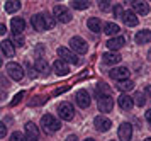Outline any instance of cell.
<instances>
[{
	"label": "cell",
	"instance_id": "17",
	"mask_svg": "<svg viewBox=\"0 0 151 141\" xmlns=\"http://www.w3.org/2000/svg\"><path fill=\"white\" fill-rule=\"evenodd\" d=\"M132 4V9H134V12L136 14H141V15H146V14L150 12V4L148 2H131Z\"/></svg>",
	"mask_w": 151,
	"mask_h": 141
},
{
	"label": "cell",
	"instance_id": "37",
	"mask_svg": "<svg viewBox=\"0 0 151 141\" xmlns=\"http://www.w3.org/2000/svg\"><path fill=\"white\" fill-rule=\"evenodd\" d=\"M146 119H148V122L151 124V109L148 111V112H146Z\"/></svg>",
	"mask_w": 151,
	"mask_h": 141
},
{
	"label": "cell",
	"instance_id": "36",
	"mask_svg": "<svg viewBox=\"0 0 151 141\" xmlns=\"http://www.w3.org/2000/svg\"><path fill=\"white\" fill-rule=\"evenodd\" d=\"M66 141H78V138H76L75 134H70L68 138H66Z\"/></svg>",
	"mask_w": 151,
	"mask_h": 141
},
{
	"label": "cell",
	"instance_id": "5",
	"mask_svg": "<svg viewBox=\"0 0 151 141\" xmlns=\"http://www.w3.org/2000/svg\"><path fill=\"white\" fill-rule=\"evenodd\" d=\"M5 70H7L9 77H10L12 80L19 82V80H22V78H24V70H22V67L19 65V63H7Z\"/></svg>",
	"mask_w": 151,
	"mask_h": 141
},
{
	"label": "cell",
	"instance_id": "40",
	"mask_svg": "<svg viewBox=\"0 0 151 141\" xmlns=\"http://www.w3.org/2000/svg\"><path fill=\"white\" fill-rule=\"evenodd\" d=\"M144 141H151V138H146V140H144Z\"/></svg>",
	"mask_w": 151,
	"mask_h": 141
},
{
	"label": "cell",
	"instance_id": "11",
	"mask_svg": "<svg viewBox=\"0 0 151 141\" xmlns=\"http://www.w3.org/2000/svg\"><path fill=\"white\" fill-rule=\"evenodd\" d=\"M93 124H95V129H97V131H100V133L109 131L110 126H112L110 119H109V117H105V116H97L95 121H93Z\"/></svg>",
	"mask_w": 151,
	"mask_h": 141
},
{
	"label": "cell",
	"instance_id": "13",
	"mask_svg": "<svg viewBox=\"0 0 151 141\" xmlns=\"http://www.w3.org/2000/svg\"><path fill=\"white\" fill-rule=\"evenodd\" d=\"M24 131H26L27 141H36L37 138H39V129H37V126H36L34 122H26Z\"/></svg>",
	"mask_w": 151,
	"mask_h": 141
},
{
	"label": "cell",
	"instance_id": "3",
	"mask_svg": "<svg viewBox=\"0 0 151 141\" xmlns=\"http://www.w3.org/2000/svg\"><path fill=\"white\" fill-rule=\"evenodd\" d=\"M58 54H60V58H61L63 61H66V63H71V65H78V63H80V58H78V54H76L73 49L58 48Z\"/></svg>",
	"mask_w": 151,
	"mask_h": 141
},
{
	"label": "cell",
	"instance_id": "6",
	"mask_svg": "<svg viewBox=\"0 0 151 141\" xmlns=\"http://www.w3.org/2000/svg\"><path fill=\"white\" fill-rule=\"evenodd\" d=\"M58 116L61 117L63 121H71L73 116H75V109H73V106L70 102H63L58 107Z\"/></svg>",
	"mask_w": 151,
	"mask_h": 141
},
{
	"label": "cell",
	"instance_id": "10",
	"mask_svg": "<svg viewBox=\"0 0 151 141\" xmlns=\"http://www.w3.org/2000/svg\"><path fill=\"white\" fill-rule=\"evenodd\" d=\"M75 101H76V104H78V107H82V109H87L92 104V101H90V95H88V92L87 90H78L76 92V95H75Z\"/></svg>",
	"mask_w": 151,
	"mask_h": 141
},
{
	"label": "cell",
	"instance_id": "31",
	"mask_svg": "<svg viewBox=\"0 0 151 141\" xmlns=\"http://www.w3.org/2000/svg\"><path fill=\"white\" fill-rule=\"evenodd\" d=\"M10 141H27V138H26V134H22V133H12Z\"/></svg>",
	"mask_w": 151,
	"mask_h": 141
},
{
	"label": "cell",
	"instance_id": "35",
	"mask_svg": "<svg viewBox=\"0 0 151 141\" xmlns=\"http://www.w3.org/2000/svg\"><path fill=\"white\" fill-rule=\"evenodd\" d=\"M7 134V129H5V124H0V138H5Z\"/></svg>",
	"mask_w": 151,
	"mask_h": 141
},
{
	"label": "cell",
	"instance_id": "21",
	"mask_svg": "<svg viewBox=\"0 0 151 141\" xmlns=\"http://www.w3.org/2000/svg\"><path fill=\"white\" fill-rule=\"evenodd\" d=\"M87 26H88V29L92 33H95V34L102 31V22H100V19H97V17H90L88 22H87Z\"/></svg>",
	"mask_w": 151,
	"mask_h": 141
},
{
	"label": "cell",
	"instance_id": "38",
	"mask_svg": "<svg viewBox=\"0 0 151 141\" xmlns=\"http://www.w3.org/2000/svg\"><path fill=\"white\" fill-rule=\"evenodd\" d=\"M7 31H5V26L4 24H0V34H5Z\"/></svg>",
	"mask_w": 151,
	"mask_h": 141
},
{
	"label": "cell",
	"instance_id": "41",
	"mask_svg": "<svg viewBox=\"0 0 151 141\" xmlns=\"http://www.w3.org/2000/svg\"><path fill=\"white\" fill-rule=\"evenodd\" d=\"M85 141H95V140H90V138H88V140H85Z\"/></svg>",
	"mask_w": 151,
	"mask_h": 141
},
{
	"label": "cell",
	"instance_id": "16",
	"mask_svg": "<svg viewBox=\"0 0 151 141\" xmlns=\"http://www.w3.org/2000/svg\"><path fill=\"white\" fill-rule=\"evenodd\" d=\"M0 48H2V53H4V56H7V58H12L15 53V48L14 44H12V41H2V44H0Z\"/></svg>",
	"mask_w": 151,
	"mask_h": 141
},
{
	"label": "cell",
	"instance_id": "9",
	"mask_svg": "<svg viewBox=\"0 0 151 141\" xmlns=\"http://www.w3.org/2000/svg\"><path fill=\"white\" fill-rule=\"evenodd\" d=\"M117 134H119L121 141H131V138H132V126L129 122H122L119 126V129H117Z\"/></svg>",
	"mask_w": 151,
	"mask_h": 141
},
{
	"label": "cell",
	"instance_id": "4",
	"mask_svg": "<svg viewBox=\"0 0 151 141\" xmlns=\"http://www.w3.org/2000/svg\"><path fill=\"white\" fill-rule=\"evenodd\" d=\"M70 48H71L76 54H85L87 51H88V44H87V41L82 39L80 36H75V38L70 39Z\"/></svg>",
	"mask_w": 151,
	"mask_h": 141
},
{
	"label": "cell",
	"instance_id": "14",
	"mask_svg": "<svg viewBox=\"0 0 151 141\" xmlns=\"http://www.w3.org/2000/svg\"><path fill=\"white\" fill-rule=\"evenodd\" d=\"M124 44H126V39H124L122 36H117V38H110V39L107 41V44H105V46H107L109 51H114V53H116L117 49H121Z\"/></svg>",
	"mask_w": 151,
	"mask_h": 141
},
{
	"label": "cell",
	"instance_id": "19",
	"mask_svg": "<svg viewBox=\"0 0 151 141\" xmlns=\"http://www.w3.org/2000/svg\"><path fill=\"white\" fill-rule=\"evenodd\" d=\"M53 70H55V73H58V75H66L70 72L68 63L63 61V60H56L55 65H53Z\"/></svg>",
	"mask_w": 151,
	"mask_h": 141
},
{
	"label": "cell",
	"instance_id": "15",
	"mask_svg": "<svg viewBox=\"0 0 151 141\" xmlns=\"http://www.w3.org/2000/svg\"><path fill=\"white\" fill-rule=\"evenodd\" d=\"M117 104H119V107L124 109V111H131V109L134 107V99H132L131 95L122 94L119 99H117Z\"/></svg>",
	"mask_w": 151,
	"mask_h": 141
},
{
	"label": "cell",
	"instance_id": "7",
	"mask_svg": "<svg viewBox=\"0 0 151 141\" xmlns=\"http://www.w3.org/2000/svg\"><path fill=\"white\" fill-rule=\"evenodd\" d=\"M53 15H55L56 20H60L63 24H66V22L71 20V14L68 12L66 7H63V5H56L55 9H53Z\"/></svg>",
	"mask_w": 151,
	"mask_h": 141
},
{
	"label": "cell",
	"instance_id": "28",
	"mask_svg": "<svg viewBox=\"0 0 151 141\" xmlns=\"http://www.w3.org/2000/svg\"><path fill=\"white\" fill-rule=\"evenodd\" d=\"M71 7L76 9V10H85V9H88L90 7V2H87V0H83V2L75 0V2H71Z\"/></svg>",
	"mask_w": 151,
	"mask_h": 141
},
{
	"label": "cell",
	"instance_id": "30",
	"mask_svg": "<svg viewBox=\"0 0 151 141\" xmlns=\"http://www.w3.org/2000/svg\"><path fill=\"white\" fill-rule=\"evenodd\" d=\"M134 99H136V101H134V102H136V106H139V107H143L144 102H146V99H144V94H143V92H137Z\"/></svg>",
	"mask_w": 151,
	"mask_h": 141
},
{
	"label": "cell",
	"instance_id": "1",
	"mask_svg": "<svg viewBox=\"0 0 151 141\" xmlns=\"http://www.w3.org/2000/svg\"><path fill=\"white\" fill-rule=\"evenodd\" d=\"M55 17H51L48 14H36L31 22H32V27L36 31H46V29H51L55 26Z\"/></svg>",
	"mask_w": 151,
	"mask_h": 141
},
{
	"label": "cell",
	"instance_id": "2",
	"mask_svg": "<svg viewBox=\"0 0 151 141\" xmlns=\"http://www.w3.org/2000/svg\"><path fill=\"white\" fill-rule=\"evenodd\" d=\"M41 126H42V129H44V133L51 134V133H56L58 129L61 128V122L58 121L55 116L46 114V116H42V119H41Z\"/></svg>",
	"mask_w": 151,
	"mask_h": 141
},
{
	"label": "cell",
	"instance_id": "20",
	"mask_svg": "<svg viewBox=\"0 0 151 141\" xmlns=\"http://www.w3.org/2000/svg\"><path fill=\"white\" fill-rule=\"evenodd\" d=\"M136 43L137 44H146V43H150L151 41V33L148 29H143V31H137L136 33Z\"/></svg>",
	"mask_w": 151,
	"mask_h": 141
},
{
	"label": "cell",
	"instance_id": "34",
	"mask_svg": "<svg viewBox=\"0 0 151 141\" xmlns=\"http://www.w3.org/2000/svg\"><path fill=\"white\" fill-rule=\"evenodd\" d=\"M24 97V92H19V94L15 95L14 99H12V102H10V106H17L19 102H21V99Z\"/></svg>",
	"mask_w": 151,
	"mask_h": 141
},
{
	"label": "cell",
	"instance_id": "8",
	"mask_svg": "<svg viewBox=\"0 0 151 141\" xmlns=\"http://www.w3.org/2000/svg\"><path fill=\"white\" fill-rule=\"evenodd\" d=\"M97 106H99V111L100 112H110L112 107H114V101H112L110 95H99Z\"/></svg>",
	"mask_w": 151,
	"mask_h": 141
},
{
	"label": "cell",
	"instance_id": "33",
	"mask_svg": "<svg viewBox=\"0 0 151 141\" xmlns=\"http://www.w3.org/2000/svg\"><path fill=\"white\" fill-rule=\"evenodd\" d=\"M12 41L17 43V46H22V44H24V39H22L21 34H14V36H12Z\"/></svg>",
	"mask_w": 151,
	"mask_h": 141
},
{
	"label": "cell",
	"instance_id": "29",
	"mask_svg": "<svg viewBox=\"0 0 151 141\" xmlns=\"http://www.w3.org/2000/svg\"><path fill=\"white\" fill-rule=\"evenodd\" d=\"M124 14H126V10L122 9V5L117 4V5L114 7V15H116L117 19H124Z\"/></svg>",
	"mask_w": 151,
	"mask_h": 141
},
{
	"label": "cell",
	"instance_id": "24",
	"mask_svg": "<svg viewBox=\"0 0 151 141\" xmlns=\"http://www.w3.org/2000/svg\"><path fill=\"white\" fill-rule=\"evenodd\" d=\"M124 24H127V26H136L137 24V17H136V12H132V10H126L124 14Z\"/></svg>",
	"mask_w": 151,
	"mask_h": 141
},
{
	"label": "cell",
	"instance_id": "12",
	"mask_svg": "<svg viewBox=\"0 0 151 141\" xmlns=\"http://www.w3.org/2000/svg\"><path fill=\"white\" fill-rule=\"evenodd\" d=\"M109 75H110V78L122 82V80H127V77H129V70H127L126 67H117V68H112V70L109 72Z\"/></svg>",
	"mask_w": 151,
	"mask_h": 141
},
{
	"label": "cell",
	"instance_id": "26",
	"mask_svg": "<svg viewBox=\"0 0 151 141\" xmlns=\"http://www.w3.org/2000/svg\"><path fill=\"white\" fill-rule=\"evenodd\" d=\"M19 9H21V2H19V0H14V2L9 0V2H5V10H7V12L14 14V12H17Z\"/></svg>",
	"mask_w": 151,
	"mask_h": 141
},
{
	"label": "cell",
	"instance_id": "25",
	"mask_svg": "<svg viewBox=\"0 0 151 141\" xmlns=\"http://www.w3.org/2000/svg\"><path fill=\"white\" fill-rule=\"evenodd\" d=\"M36 72H39V73L46 75L49 72V67L48 63H46V60H42V58H39V60L36 61Z\"/></svg>",
	"mask_w": 151,
	"mask_h": 141
},
{
	"label": "cell",
	"instance_id": "23",
	"mask_svg": "<svg viewBox=\"0 0 151 141\" xmlns=\"http://www.w3.org/2000/svg\"><path fill=\"white\" fill-rule=\"evenodd\" d=\"M102 58H104V63H107V65H116V63H119V61H121V56H119L117 53H114V51L105 53Z\"/></svg>",
	"mask_w": 151,
	"mask_h": 141
},
{
	"label": "cell",
	"instance_id": "32",
	"mask_svg": "<svg viewBox=\"0 0 151 141\" xmlns=\"http://www.w3.org/2000/svg\"><path fill=\"white\" fill-rule=\"evenodd\" d=\"M99 4H100V10H104V12H107V10H109L110 9V2H107V0H102V2H99Z\"/></svg>",
	"mask_w": 151,
	"mask_h": 141
},
{
	"label": "cell",
	"instance_id": "39",
	"mask_svg": "<svg viewBox=\"0 0 151 141\" xmlns=\"http://www.w3.org/2000/svg\"><path fill=\"white\" fill-rule=\"evenodd\" d=\"M146 92L150 94V97H151V85H148V88H146Z\"/></svg>",
	"mask_w": 151,
	"mask_h": 141
},
{
	"label": "cell",
	"instance_id": "42",
	"mask_svg": "<svg viewBox=\"0 0 151 141\" xmlns=\"http://www.w3.org/2000/svg\"><path fill=\"white\" fill-rule=\"evenodd\" d=\"M150 126H151V124H150Z\"/></svg>",
	"mask_w": 151,
	"mask_h": 141
},
{
	"label": "cell",
	"instance_id": "22",
	"mask_svg": "<svg viewBox=\"0 0 151 141\" xmlns=\"http://www.w3.org/2000/svg\"><path fill=\"white\" fill-rule=\"evenodd\" d=\"M104 33L107 34V36H116L121 33V27L117 26V24H114V22H107L105 26H104Z\"/></svg>",
	"mask_w": 151,
	"mask_h": 141
},
{
	"label": "cell",
	"instance_id": "18",
	"mask_svg": "<svg viewBox=\"0 0 151 141\" xmlns=\"http://www.w3.org/2000/svg\"><path fill=\"white\" fill-rule=\"evenodd\" d=\"M24 29H26V20L22 19V17H14V19H12V33L22 34Z\"/></svg>",
	"mask_w": 151,
	"mask_h": 141
},
{
	"label": "cell",
	"instance_id": "27",
	"mask_svg": "<svg viewBox=\"0 0 151 141\" xmlns=\"http://www.w3.org/2000/svg\"><path fill=\"white\" fill-rule=\"evenodd\" d=\"M132 87H134V83H132V80H122L117 83V88L121 90V92H129V90H132Z\"/></svg>",
	"mask_w": 151,
	"mask_h": 141
}]
</instances>
